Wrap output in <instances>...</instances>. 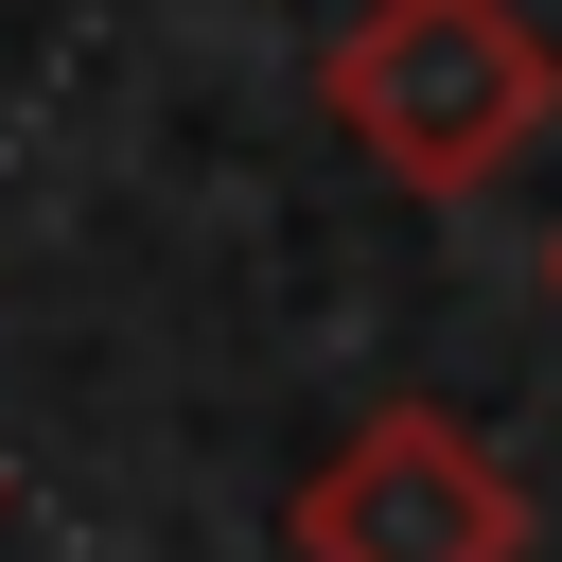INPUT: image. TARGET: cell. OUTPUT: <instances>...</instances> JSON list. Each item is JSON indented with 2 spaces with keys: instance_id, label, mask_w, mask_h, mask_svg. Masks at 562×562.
Here are the masks:
<instances>
[{
  "instance_id": "6da1fadb",
  "label": "cell",
  "mask_w": 562,
  "mask_h": 562,
  "mask_svg": "<svg viewBox=\"0 0 562 562\" xmlns=\"http://www.w3.org/2000/svg\"><path fill=\"white\" fill-rule=\"evenodd\" d=\"M316 105L369 176L404 193H492L544 123H562V53L509 18V0H351V35L316 53Z\"/></svg>"
},
{
  "instance_id": "3957f363",
  "label": "cell",
  "mask_w": 562,
  "mask_h": 562,
  "mask_svg": "<svg viewBox=\"0 0 562 562\" xmlns=\"http://www.w3.org/2000/svg\"><path fill=\"white\" fill-rule=\"evenodd\" d=\"M544 281H562V263H544Z\"/></svg>"
},
{
  "instance_id": "7a4b0ae2",
  "label": "cell",
  "mask_w": 562,
  "mask_h": 562,
  "mask_svg": "<svg viewBox=\"0 0 562 562\" xmlns=\"http://www.w3.org/2000/svg\"><path fill=\"white\" fill-rule=\"evenodd\" d=\"M281 544L299 562H527V492H509V457L457 404H369L299 474Z\"/></svg>"
}]
</instances>
